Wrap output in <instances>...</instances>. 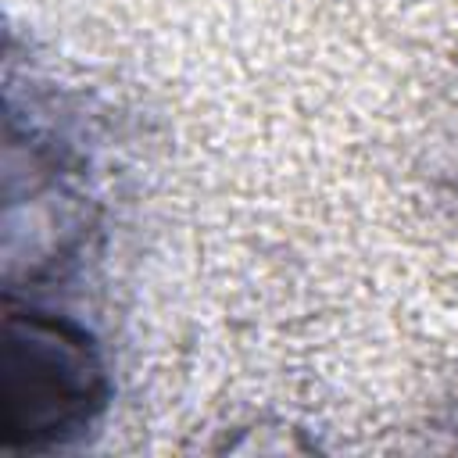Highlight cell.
Wrapping results in <instances>:
<instances>
[{
    "instance_id": "6da1fadb",
    "label": "cell",
    "mask_w": 458,
    "mask_h": 458,
    "mask_svg": "<svg viewBox=\"0 0 458 458\" xmlns=\"http://www.w3.org/2000/svg\"><path fill=\"white\" fill-rule=\"evenodd\" d=\"M107 376L86 329L47 311H7L0 329V444L54 447L104 408Z\"/></svg>"
}]
</instances>
